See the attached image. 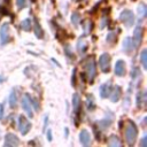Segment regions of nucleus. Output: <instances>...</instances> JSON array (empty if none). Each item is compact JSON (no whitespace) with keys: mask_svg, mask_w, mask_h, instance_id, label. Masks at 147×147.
I'll list each match as a JSON object with an SVG mask.
<instances>
[{"mask_svg":"<svg viewBox=\"0 0 147 147\" xmlns=\"http://www.w3.org/2000/svg\"><path fill=\"white\" fill-rule=\"evenodd\" d=\"M109 95H110V100L113 102L118 101V99L121 96V87L119 86H114V88H113V91H110Z\"/></svg>","mask_w":147,"mask_h":147,"instance_id":"nucleus-13","label":"nucleus"},{"mask_svg":"<svg viewBox=\"0 0 147 147\" xmlns=\"http://www.w3.org/2000/svg\"><path fill=\"white\" fill-rule=\"evenodd\" d=\"M141 39H142V28L139 25V26L136 28L134 33H133V39H132V41H133V46H134V47L139 46L140 42H141Z\"/></svg>","mask_w":147,"mask_h":147,"instance_id":"nucleus-8","label":"nucleus"},{"mask_svg":"<svg viewBox=\"0 0 147 147\" xmlns=\"http://www.w3.org/2000/svg\"><path fill=\"white\" fill-rule=\"evenodd\" d=\"M99 65H100L101 71H103V72H108L109 71V69H110V56H109V54L105 53V54H102L100 56Z\"/></svg>","mask_w":147,"mask_h":147,"instance_id":"nucleus-4","label":"nucleus"},{"mask_svg":"<svg viewBox=\"0 0 147 147\" xmlns=\"http://www.w3.org/2000/svg\"><path fill=\"white\" fill-rule=\"evenodd\" d=\"M65 52H67V54H68V56H69V57H72V53L70 52L69 46H67V47H65Z\"/></svg>","mask_w":147,"mask_h":147,"instance_id":"nucleus-29","label":"nucleus"},{"mask_svg":"<svg viewBox=\"0 0 147 147\" xmlns=\"http://www.w3.org/2000/svg\"><path fill=\"white\" fill-rule=\"evenodd\" d=\"M26 3H28V1H26V0H16V5H17L18 9L24 8V7L26 6Z\"/></svg>","mask_w":147,"mask_h":147,"instance_id":"nucleus-27","label":"nucleus"},{"mask_svg":"<svg viewBox=\"0 0 147 147\" xmlns=\"http://www.w3.org/2000/svg\"><path fill=\"white\" fill-rule=\"evenodd\" d=\"M146 14H147V8H146V6H145L144 3H140V5L138 6V16H139L140 18H144V17L146 16Z\"/></svg>","mask_w":147,"mask_h":147,"instance_id":"nucleus-19","label":"nucleus"},{"mask_svg":"<svg viewBox=\"0 0 147 147\" xmlns=\"http://www.w3.org/2000/svg\"><path fill=\"white\" fill-rule=\"evenodd\" d=\"M31 129V123L24 117V116H20L18 117V130L22 134H26Z\"/></svg>","mask_w":147,"mask_h":147,"instance_id":"nucleus-6","label":"nucleus"},{"mask_svg":"<svg viewBox=\"0 0 147 147\" xmlns=\"http://www.w3.org/2000/svg\"><path fill=\"white\" fill-rule=\"evenodd\" d=\"M10 36H9V24L5 23L2 24V26L0 28V44L5 45L9 41Z\"/></svg>","mask_w":147,"mask_h":147,"instance_id":"nucleus-5","label":"nucleus"},{"mask_svg":"<svg viewBox=\"0 0 147 147\" xmlns=\"http://www.w3.org/2000/svg\"><path fill=\"white\" fill-rule=\"evenodd\" d=\"M87 108H88L90 110H92V109L94 108V98H93V95H91V94L87 95Z\"/></svg>","mask_w":147,"mask_h":147,"instance_id":"nucleus-25","label":"nucleus"},{"mask_svg":"<svg viewBox=\"0 0 147 147\" xmlns=\"http://www.w3.org/2000/svg\"><path fill=\"white\" fill-rule=\"evenodd\" d=\"M110 91H111V82L105 83L103 85L100 86V96L103 98V99H105V98H108Z\"/></svg>","mask_w":147,"mask_h":147,"instance_id":"nucleus-9","label":"nucleus"},{"mask_svg":"<svg viewBox=\"0 0 147 147\" xmlns=\"http://www.w3.org/2000/svg\"><path fill=\"white\" fill-rule=\"evenodd\" d=\"M34 33H36V36H37L38 38H42V37H44V31H42L40 24L37 23V22H36V25H34Z\"/></svg>","mask_w":147,"mask_h":147,"instance_id":"nucleus-21","label":"nucleus"},{"mask_svg":"<svg viewBox=\"0 0 147 147\" xmlns=\"http://www.w3.org/2000/svg\"><path fill=\"white\" fill-rule=\"evenodd\" d=\"M86 48H87V42H86V40L83 39V38H80V39L78 40V42H77V49H78L79 54H83V53L86 51Z\"/></svg>","mask_w":147,"mask_h":147,"instance_id":"nucleus-17","label":"nucleus"},{"mask_svg":"<svg viewBox=\"0 0 147 147\" xmlns=\"http://www.w3.org/2000/svg\"><path fill=\"white\" fill-rule=\"evenodd\" d=\"M115 74L117 76H124L125 75V63L124 61L119 60L116 62V65H115Z\"/></svg>","mask_w":147,"mask_h":147,"instance_id":"nucleus-12","label":"nucleus"},{"mask_svg":"<svg viewBox=\"0 0 147 147\" xmlns=\"http://www.w3.org/2000/svg\"><path fill=\"white\" fill-rule=\"evenodd\" d=\"M72 107H74V111L78 115L79 109H80V96L77 93H75L72 96Z\"/></svg>","mask_w":147,"mask_h":147,"instance_id":"nucleus-14","label":"nucleus"},{"mask_svg":"<svg viewBox=\"0 0 147 147\" xmlns=\"http://www.w3.org/2000/svg\"><path fill=\"white\" fill-rule=\"evenodd\" d=\"M133 48H134V46H133L132 38H130V37L125 38L124 41H123V49H124L125 52H131Z\"/></svg>","mask_w":147,"mask_h":147,"instance_id":"nucleus-15","label":"nucleus"},{"mask_svg":"<svg viewBox=\"0 0 147 147\" xmlns=\"http://www.w3.org/2000/svg\"><path fill=\"white\" fill-rule=\"evenodd\" d=\"M146 139H147V136L145 134L144 138H142V141H141V146H142V147H146V145H147V144H146Z\"/></svg>","mask_w":147,"mask_h":147,"instance_id":"nucleus-30","label":"nucleus"},{"mask_svg":"<svg viewBox=\"0 0 147 147\" xmlns=\"http://www.w3.org/2000/svg\"><path fill=\"white\" fill-rule=\"evenodd\" d=\"M106 23H107V17H103V18H102V23L100 24V28H101V29H103V28H105V25H106Z\"/></svg>","mask_w":147,"mask_h":147,"instance_id":"nucleus-28","label":"nucleus"},{"mask_svg":"<svg viewBox=\"0 0 147 147\" xmlns=\"http://www.w3.org/2000/svg\"><path fill=\"white\" fill-rule=\"evenodd\" d=\"M119 21L123 22L124 25H125L126 28L132 26L133 23H134V16H133V13H132L131 10H129V9L123 10V11L121 13V15H119Z\"/></svg>","mask_w":147,"mask_h":147,"instance_id":"nucleus-3","label":"nucleus"},{"mask_svg":"<svg viewBox=\"0 0 147 147\" xmlns=\"http://www.w3.org/2000/svg\"><path fill=\"white\" fill-rule=\"evenodd\" d=\"M137 134H138V130H137L136 124H134L132 121H129V122H127V125H126V127H125L124 136H125L126 142H127L130 146H132V145L136 142Z\"/></svg>","mask_w":147,"mask_h":147,"instance_id":"nucleus-1","label":"nucleus"},{"mask_svg":"<svg viewBox=\"0 0 147 147\" xmlns=\"http://www.w3.org/2000/svg\"><path fill=\"white\" fill-rule=\"evenodd\" d=\"M21 28L24 31H30L31 30V20L30 18H25L22 23H21Z\"/></svg>","mask_w":147,"mask_h":147,"instance_id":"nucleus-20","label":"nucleus"},{"mask_svg":"<svg viewBox=\"0 0 147 147\" xmlns=\"http://www.w3.org/2000/svg\"><path fill=\"white\" fill-rule=\"evenodd\" d=\"M79 140H80V142L84 146H88L90 145V142H91V136H90V133H88L87 130L80 131V133H79Z\"/></svg>","mask_w":147,"mask_h":147,"instance_id":"nucleus-11","label":"nucleus"},{"mask_svg":"<svg viewBox=\"0 0 147 147\" xmlns=\"http://www.w3.org/2000/svg\"><path fill=\"white\" fill-rule=\"evenodd\" d=\"M48 140H49V141L52 140V134H51V131H48Z\"/></svg>","mask_w":147,"mask_h":147,"instance_id":"nucleus-32","label":"nucleus"},{"mask_svg":"<svg viewBox=\"0 0 147 147\" xmlns=\"http://www.w3.org/2000/svg\"><path fill=\"white\" fill-rule=\"evenodd\" d=\"M9 106L11 107V108H15V106H16V103H17V96H16V92L13 90L11 91V93L9 94Z\"/></svg>","mask_w":147,"mask_h":147,"instance_id":"nucleus-18","label":"nucleus"},{"mask_svg":"<svg viewBox=\"0 0 147 147\" xmlns=\"http://www.w3.org/2000/svg\"><path fill=\"white\" fill-rule=\"evenodd\" d=\"M18 138L13 134V133H8L6 134V138H5V146H17L18 145Z\"/></svg>","mask_w":147,"mask_h":147,"instance_id":"nucleus-10","label":"nucleus"},{"mask_svg":"<svg viewBox=\"0 0 147 147\" xmlns=\"http://www.w3.org/2000/svg\"><path fill=\"white\" fill-rule=\"evenodd\" d=\"M22 107L24 109V111L28 114V116L31 118L33 116V113H32V108H31V98L30 95L25 94L23 95V99H22Z\"/></svg>","mask_w":147,"mask_h":147,"instance_id":"nucleus-7","label":"nucleus"},{"mask_svg":"<svg viewBox=\"0 0 147 147\" xmlns=\"http://www.w3.org/2000/svg\"><path fill=\"white\" fill-rule=\"evenodd\" d=\"M108 145L110 146V147H121V140H119V138L118 137H116V136H110L109 137V140H108Z\"/></svg>","mask_w":147,"mask_h":147,"instance_id":"nucleus-16","label":"nucleus"},{"mask_svg":"<svg viewBox=\"0 0 147 147\" xmlns=\"http://www.w3.org/2000/svg\"><path fill=\"white\" fill-rule=\"evenodd\" d=\"M2 116H3V106L0 103V119L2 118Z\"/></svg>","mask_w":147,"mask_h":147,"instance_id":"nucleus-31","label":"nucleus"},{"mask_svg":"<svg viewBox=\"0 0 147 147\" xmlns=\"http://www.w3.org/2000/svg\"><path fill=\"white\" fill-rule=\"evenodd\" d=\"M84 68H85V72L88 77L90 82H93L95 75H96V69H95V62H94V57L90 56L85 60L84 62Z\"/></svg>","mask_w":147,"mask_h":147,"instance_id":"nucleus-2","label":"nucleus"},{"mask_svg":"<svg viewBox=\"0 0 147 147\" xmlns=\"http://www.w3.org/2000/svg\"><path fill=\"white\" fill-rule=\"evenodd\" d=\"M83 25H84V32H85V34H87V33L91 31L92 26H93V24H92L91 21H85V22L83 23Z\"/></svg>","mask_w":147,"mask_h":147,"instance_id":"nucleus-24","label":"nucleus"},{"mask_svg":"<svg viewBox=\"0 0 147 147\" xmlns=\"http://www.w3.org/2000/svg\"><path fill=\"white\" fill-rule=\"evenodd\" d=\"M140 59H141V63H142L144 69H147V49H144L141 52Z\"/></svg>","mask_w":147,"mask_h":147,"instance_id":"nucleus-22","label":"nucleus"},{"mask_svg":"<svg viewBox=\"0 0 147 147\" xmlns=\"http://www.w3.org/2000/svg\"><path fill=\"white\" fill-rule=\"evenodd\" d=\"M0 15H1V14H0Z\"/></svg>","mask_w":147,"mask_h":147,"instance_id":"nucleus-33","label":"nucleus"},{"mask_svg":"<svg viewBox=\"0 0 147 147\" xmlns=\"http://www.w3.org/2000/svg\"><path fill=\"white\" fill-rule=\"evenodd\" d=\"M115 40H116V33L113 32V31L109 32L108 36H107V41L110 42V44H113V42H115Z\"/></svg>","mask_w":147,"mask_h":147,"instance_id":"nucleus-26","label":"nucleus"},{"mask_svg":"<svg viewBox=\"0 0 147 147\" xmlns=\"http://www.w3.org/2000/svg\"><path fill=\"white\" fill-rule=\"evenodd\" d=\"M71 22L74 23V25H75V26H77V25H78V23L80 22V15H79V13H78V11H75V13L72 14V16H71Z\"/></svg>","mask_w":147,"mask_h":147,"instance_id":"nucleus-23","label":"nucleus"}]
</instances>
